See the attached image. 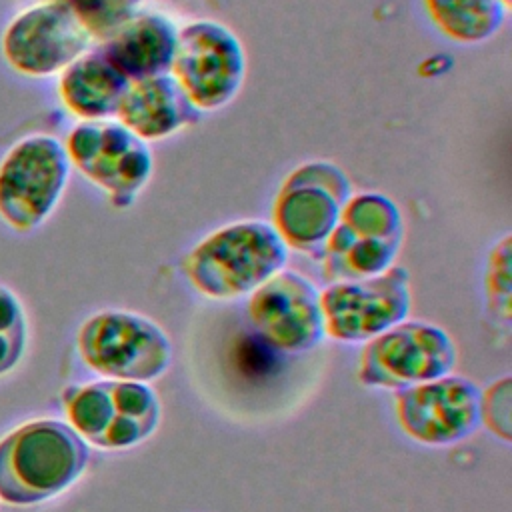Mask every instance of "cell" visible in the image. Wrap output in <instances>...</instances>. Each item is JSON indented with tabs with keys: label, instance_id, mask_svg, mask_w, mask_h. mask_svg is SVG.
Listing matches in <instances>:
<instances>
[{
	"label": "cell",
	"instance_id": "6da1fadb",
	"mask_svg": "<svg viewBox=\"0 0 512 512\" xmlns=\"http://www.w3.org/2000/svg\"><path fill=\"white\" fill-rule=\"evenodd\" d=\"M288 248L268 220L242 218L200 238L180 270L194 292L210 300L246 298L286 268Z\"/></svg>",
	"mask_w": 512,
	"mask_h": 512
},
{
	"label": "cell",
	"instance_id": "7a4b0ae2",
	"mask_svg": "<svg viewBox=\"0 0 512 512\" xmlns=\"http://www.w3.org/2000/svg\"><path fill=\"white\" fill-rule=\"evenodd\" d=\"M88 464V444L58 420L16 428L0 442V498L26 506L66 490Z\"/></svg>",
	"mask_w": 512,
	"mask_h": 512
},
{
	"label": "cell",
	"instance_id": "3957f363",
	"mask_svg": "<svg viewBox=\"0 0 512 512\" xmlns=\"http://www.w3.org/2000/svg\"><path fill=\"white\" fill-rule=\"evenodd\" d=\"M350 194L352 182L336 162H302L284 176L274 194L268 222L288 250L318 260Z\"/></svg>",
	"mask_w": 512,
	"mask_h": 512
},
{
	"label": "cell",
	"instance_id": "277c9868",
	"mask_svg": "<svg viewBox=\"0 0 512 512\" xmlns=\"http://www.w3.org/2000/svg\"><path fill=\"white\" fill-rule=\"evenodd\" d=\"M172 78L204 114L228 106L246 80V50L220 20L196 18L178 28Z\"/></svg>",
	"mask_w": 512,
	"mask_h": 512
},
{
	"label": "cell",
	"instance_id": "5b68a950",
	"mask_svg": "<svg viewBox=\"0 0 512 512\" xmlns=\"http://www.w3.org/2000/svg\"><path fill=\"white\" fill-rule=\"evenodd\" d=\"M70 166L100 188L118 210L130 208L154 174L148 142L116 118L80 120L64 142Z\"/></svg>",
	"mask_w": 512,
	"mask_h": 512
},
{
	"label": "cell",
	"instance_id": "8992f818",
	"mask_svg": "<svg viewBox=\"0 0 512 512\" xmlns=\"http://www.w3.org/2000/svg\"><path fill=\"white\" fill-rule=\"evenodd\" d=\"M82 362L108 380L150 382L172 362L166 332L150 318L128 310H102L78 330Z\"/></svg>",
	"mask_w": 512,
	"mask_h": 512
},
{
	"label": "cell",
	"instance_id": "52a82bcc",
	"mask_svg": "<svg viewBox=\"0 0 512 512\" xmlns=\"http://www.w3.org/2000/svg\"><path fill=\"white\" fill-rule=\"evenodd\" d=\"M64 410L78 436L102 450L132 448L152 436L160 402L146 382L100 380L64 392Z\"/></svg>",
	"mask_w": 512,
	"mask_h": 512
},
{
	"label": "cell",
	"instance_id": "ba28073f",
	"mask_svg": "<svg viewBox=\"0 0 512 512\" xmlns=\"http://www.w3.org/2000/svg\"><path fill=\"white\" fill-rule=\"evenodd\" d=\"M70 168L64 142L56 136L20 138L0 160L2 220L20 232L40 226L60 202Z\"/></svg>",
	"mask_w": 512,
	"mask_h": 512
},
{
	"label": "cell",
	"instance_id": "9c48e42d",
	"mask_svg": "<svg viewBox=\"0 0 512 512\" xmlns=\"http://www.w3.org/2000/svg\"><path fill=\"white\" fill-rule=\"evenodd\" d=\"M456 346L446 330L422 320H402L364 342L358 380L370 388L400 390L450 374Z\"/></svg>",
	"mask_w": 512,
	"mask_h": 512
},
{
	"label": "cell",
	"instance_id": "30bf717a",
	"mask_svg": "<svg viewBox=\"0 0 512 512\" xmlns=\"http://www.w3.org/2000/svg\"><path fill=\"white\" fill-rule=\"evenodd\" d=\"M410 304V274L398 264L382 274L330 282L320 290L324 334L346 344L366 342L406 320Z\"/></svg>",
	"mask_w": 512,
	"mask_h": 512
},
{
	"label": "cell",
	"instance_id": "8fae6325",
	"mask_svg": "<svg viewBox=\"0 0 512 512\" xmlns=\"http://www.w3.org/2000/svg\"><path fill=\"white\" fill-rule=\"evenodd\" d=\"M246 324L274 350L302 356L324 338L320 290L304 274L282 268L246 296Z\"/></svg>",
	"mask_w": 512,
	"mask_h": 512
},
{
	"label": "cell",
	"instance_id": "7c38bea8",
	"mask_svg": "<svg viewBox=\"0 0 512 512\" xmlns=\"http://www.w3.org/2000/svg\"><path fill=\"white\" fill-rule=\"evenodd\" d=\"M92 40L64 0H46L14 16L2 34V54L16 72L46 78L60 74L90 48Z\"/></svg>",
	"mask_w": 512,
	"mask_h": 512
},
{
	"label": "cell",
	"instance_id": "4fadbf2b",
	"mask_svg": "<svg viewBox=\"0 0 512 512\" xmlns=\"http://www.w3.org/2000/svg\"><path fill=\"white\" fill-rule=\"evenodd\" d=\"M480 392L472 380L452 374L400 388L394 394L396 422L424 446L460 442L480 426Z\"/></svg>",
	"mask_w": 512,
	"mask_h": 512
},
{
	"label": "cell",
	"instance_id": "5bb4252c",
	"mask_svg": "<svg viewBox=\"0 0 512 512\" xmlns=\"http://www.w3.org/2000/svg\"><path fill=\"white\" fill-rule=\"evenodd\" d=\"M202 112L188 100L170 72L128 82L116 120L148 144L168 140L194 126Z\"/></svg>",
	"mask_w": 512,
	"mask_h": 512
},
{
	"label": "cell",
	"instance_id": "9a60e30c",
	"mask_svg": "<svg viewBox=\"0 0 512 512\" xmlns=\"http://www.w3.org/2000/svg\"><path fill=\"white\" fill-rule=\"evenodd\" d=\"M224 380L230 388H240V398L254 402L256 412L266 400L288 398V366L296 364L298 356H290L268 346L246 322L240 326V334L224 338Z\"/></svg>",
	"mask_w": 512,
	"mask_h": 512
},
{
	"label": "cell",
	"instance_id": "2e32d148",
	"mask_svg": "<svg viewBox=\"0 0 512 512\" xmlns=\"http://www.w3.org/2000/svg\"><path fill=\"white\" fill-rule=\"evenodd\" d=\"M178 24L152 8L136 10L102 40V50L128 80L164 74L170 70Z\"/></svg>",
	"mask_w": 512,
	"mask_h": 512
},
{
	"label": "cell",
	"instance_id": "e0dca14e",
	"mask_svg": "<svg viewBox=\"0 0 512 512\" xmlns=\"http://www.w3.org/2000/svg\"><path fill=\"white\" fill-rule=\"evenodd\" d=\"M128 78L98 48H88L58 74V96L78 120L114 118Z\"/></svg>",
	"mask_w": 512,
	"mask_h": 512
},
{
	"label": "cell",
	"instance_id": "ac0fdd59",
	"mask_svg": "<svg viewBox=\"0 0 512 512\" xmlns=\"http://www.w3.org/2000/svg\"><path fill=\"white\" fill-rule=\"evenodd\" d=\"M434 28L458 44H482L494 38L510 12L502 0H422Z\"/></svg>",
	"mask_w": 512,
	"mask_h": 512
},
{
	"label": "cell",
	"instance_id": "d6986e66",
	"mask_svg": "<svg viewBox=\"0 0 512 512\" xmlns=\"http://www.w3.org/2000/svg\"><path fill=\"white\" fill-rule=\"evenodd\" d=\"M338 224L356 238L404 236V220L398 204L378 190L352 192L342 204Z\"/></svg>",
	"mask_w": 512,
	"mask_h": 512
},
{
	"label": "cell",
	"instance_id": "ffe728a7",
	"mask_svg": "<svg viewBox=\"0 0 512 512\" xmlns=\"http://www.w3.org/2000/svg\"><path fill=\"white\" fill-rule=\"evenodd\" d=\"M484 296L490 316L508 326L512 318V236L504 234L488 252Z\"/></svg>",
	"mask_w": 512,
	"mask_h": 512
},
{
	"label": "cell",
	"instance_id": "44dd1931",
	"mask_svg": "<svg viewBox=\"0 0 512 512\" xmlns=\"http://www.w3.org/2000/svg\"><path fill=\"white\" fill-rule=\"evenodd\" d=\"M82 24L88 28L92 38L104 40L124 20L142 8L144 0H64Z\"/></svg>",
	"mask_w": 512,
	"mask_h": 512
},
{
	"label": "cell",
	"instance_id": "7402d4cb",
	"mask_svg": "<svg viewBox=\"0 0 512 512\" xmlns=\"http://www.w3.org/2000/svg\"><path fill=\"white\" fill-rule=\"evenodd\" d=\"M26 344V322L16 296L0 286V374L16 366Z\"/></svg>",
	"mask_w": 512,
	"mask_h": 512
},
{
	"label": "cell",
	"instance_id": "603a6c76",
	"mask_svg": "<svg viewBox=\"0 0 512 512\" xmlns=\"http://www.w3.org/2000/svg\"><path fill=\"white\" fill-rule=\"evenodd\" d=\"M480 422L504 442L512 440V378L504 376L480 392Z\"/></svg>",
	"mask_w": 512,
	"mask_h": 512
},
{
	"label": "cell",
	"instance_id": "cb8c5ba5",
	"mask_svg": "<svg viewBox=\"0 0 512 512\" xmlns=\"http://www.w3.org/2000/svg\"><path fill=\"white\" fill-rule=\"evenodd\" d=\"M506 6H512V0H502Z\"/></svg>",
	"mask_w": 512,
	"mask_h": 512
}]
</instances>
